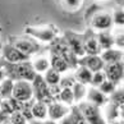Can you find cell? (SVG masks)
I'll return each instance as SVG.
<instances>
[{
	"label": "cell",
	"mask_w": 124,
	"mask_h": 124,
	"mask_svg": "<svg viewBox=\"0 0 124 124\" xmlns=\"http://www.w3.org/2000/svg\"><path fill=\"white\" fill-rule=\"evenodd\" d=\"M26 36L33 39L40 45H50L59 36V31L54 26H28L24 28Z\"/></svg>",
	"instance_id": "obj_1"
},
{
	"label": "cell",
	"mask_w": 124,
	"mask_h": 124,
	"mask_svg": "<svg viewBox=\"0 0 124 124\" xmlns=\"http://www.w3.org/2000/svg\"><path fill=\"white\" fill-rule=\"evenodd\" d=\"M5 73L7 77L13 81H28L32 82L33 78L36 77V73L32 68L30 60L22 62V63H16V64H9L5 63Z\"/></svg>",
	"instance_id": "obj_2"
},
{
	"label": "cell",
	"mask_w": 124,
	"mask_h": 124,
	"mask_svg": "<svg viewBox=\"0 0 124 124\" xmlns=\"http://www.w3.org/2000/svg\"><path fill=\"white\" fill-rule=\"evenodd\" d=\"M10 44L14 45L18 50H21L23 54L28 55L31 58L36 54H40L44 49L42 45L36 42L33 39L28 37V36H16V37H12Z\"/></svg>",
	"instance_id": "obj_3"
},
{
	"label": "cell",
	"mask_w": 124,
	"mask_h": 124,
	"mask_svg": "<svg viewBox=\"0 0 124 124\" xmlns=\"http://www.w3.org/2000/svg\"><path fill=\"white\" fill-rule=\"evenodd\" d=\"M90 27L92 32H104V31H113L114 23H113V17L110 10H101L96 12L90 19Z\"/></svg>",
	"instance_id": "obj_4"
},
{
	"label": "cell",
	"mask_w": 124,
	"mask_h": 124,
	"mask_svg": "<svg viewBox=\"0 0 124 124\" xmlns=\"http://www.w3.org/2000/svg\"><path fill=\"white\" fill-rule=\"evenodd\" d=\"M77 108L81 111L82 115H83L87 124H106V122H105V119L102 116V113H101V108L95 106V105L90 104L86 100L78 102Z\"/></svg>",
	"instance_id": "obj_5"
},
{
	"label": "cell",
	"mask_w": 124,
	"mask_h": 124,
	"mask_svg": "<svg viewBox=\"0 0 124 124\" xmlns=\"http://www.w3.org/2000/svg\"><path fill=\"white\" fill-rule=\"evenodd\" d=\"M49 50H50V53L58 54V55H60V56H63L64 59H67L68 63L70 64L72 69H74L77 67V58L72 54L70 49L68 46L67 41L64 40V37H59L58 36V37L49 45Z\"/></svg>",
	"instance_id": "obj_6"
},
{
	"label": "cell",
	"mask_w": 124,
	"mask_h": 124,
	"mask_svg": "<svg viewBox=\"0 0 124 124\" xmlns=\"http://www.w3.org/2000/svg\"><path fill=\"white\" fill-rule=\"evenodd\" d=\"M32 85V91H33V100L42 101L46 105L55 101L49 93V85L45 82L44 77L41 74H36L33 81L31 82Z\"/></svg>",
	"instance_id": "obj_7"
},
{
	"label": "cell",
	"mask_w": 124,
	"mask_h": 124,
	"mask_svg": "<svg viewBox=\"0 0 124 124\" xmlns=\"http://www.w3.org/2000/svg\"><path fill=\"white\" fill-rule=\"evenodd\" d=\"M12 97L19 102H28L33 100V91L32 85L28 81H14L12 91Z\"/></svg>",
	"instance_id": "obj_8"
},
{
	"label": "cell",
	"mask_w": 124,
	"mask_h": 124,
	"mask_svg": "<svg viewBox=\"0 0 124 124\" xmlns=\"http://www.w3.org/2000/svg\"><path fill=\"white\" fill-rule=\"evenodd\" d=\"M0 53H1V58L5 60V63H9V64L22 63V62H27L31 59V56L23 54L21 50H18L14 45H12L10 42L3 44V47L0 50Z\"/></svg>",
	"instance_id": "obj_9"
},
{
	"label": "cell",
	"mask_w": 124,
	"mask_h": 124,
	"mask_svg": "<svg viewBox=\"0 0 124 124\" xmlns=\"http://www.w3.org/2000/svg\"><path fill=\"white\" fill-rule=\"evenodd\" d=\"M63 37L67 41L72 54L74 55L77 59L86 55L85 54V45H83V36L78 35L73 31H65Z\"/></svg>",
	"instance_id": "obj_10"
},
{
	"label": "cell",
	"mask_w": 124,
	"mask_h": 124,
	"mask_svg": "<svg viewBox=\"0 0 124 124\" xmlns=\"http://www.w3.org/2000/svg\"><path fill=\"white\" fill-rule=\"evenodd\" d=\"M104 73L106 79L114 82L116 85L123 83V78H124V64L123 62L118 63H111V64H105L104 67Z\"/></svg>",
	"instance_id": "obj_11"
},
{
	"label": "cell",
	"mask_w": 124,
	"mask_h": 124,
	"mask_svg": "<svg viewBox=\"0 0 124 124\" xmlns=\"http://www.w3.org/2000/svg\"><path fill=\"white\" fill-rule=\"evenodd\" d=\"M72 106H67L65 104L55 100L47 105V119L54 122H60L63 118H65L70 111Z\"/></svg>",
	"instance_id": "obj_12"
},
{
	"label": "cell",
	"mask_w": 124,
	"mask_h": 124,
	"mask_svg": "<svg viewBox=\"0 0 124 124\" xmlns=\"http://www.w3.org/2000/svg\"><path fill=\"white\" fill-rule=\"evenodd\" d=\"M77 65H85L93 73L97 70H102L105 63L100 58V55H83L77 59Z\"/></svg>",
	"instance_id": "obj_13"
},
{
	"label": "cell",
	"mask_w": 124,
	"mask_h": 124,
	"mask_svg": "<svg viewBox=\"0 0 124 124\" xmlns=\"http://www.w3.org/2000/svg\"><path fill=\"white\" fill-rule=\"evenodd\" d=\"M101 113H102V116L106 124L123 119V108H119L116 105L109 102V101L101 108Z\"/></svg>",
	"instance_id": "obj_14"
},
{
	"label": "cell",
	"mask_w": 124,
	"mask_h": 124,
	"mask_svg": "<svg viewBox=\"0 0 124 124\" xmlns=\"http://www.w3.org/2000/svg\"><path fill=\"white\" fill-rule=\"evenodd\" d=\"M86 101H88L90 104H92L97 108H102L109 101V97L101 92L97 87L88 86L87 87V93H86Z\"/></svg>",
	"instance_id": "obj_15"
},
{
	"label": "cell",
	"mask_w": 124,
	"mask_h": 124,
	"mask_svg": "<svg viewBox=\"0 0 124 124\" xmlns=\"http://www.w3.org/2000/svg\"><path fill=\"white\" fill-rule=\"evenodd\" d=\"M30 63L36 74H41L42 76L47 69H50V59L49 55L46 54H36L33 55V58L30 59Z\"/></svg>",
	"instance_id": "obj_16"
},
{
	"label": "cell",
	"mask_w": 124,
	"mask_h": 124,
	"mask_svg": "<svg viewBox=\"0 0 124 124\" xmlns=\"http://www.w3.org/2000/svg\"><path fill=\"white\" fill-rule=\"evenodd\" d=\"M49 59H50V68H51V69L56 70L58 73H60V74L70 72V69H72L70 64L68 63L67 59H64L60 55L49 53Z\"/></svg>",
	"instance_id": "obj_17"
},
{
	"label": "cell",
	"mask_w": 124,
	"mask_h": 124,
	"mask_svg": "<svg viewBox=\"0 0 124 124\" xmlns=\"http://www.w3.org/2000/svg\"><path fill=\"white\" fill-rule=\"evenodd\" d=\"M83 45H85V54L86 55H100L101 49L96 39V33H90L83 36Z\"/></svg>",
	"instance_id": "obj_18"
},
{
	"label": "cell",
	"mask_w": 124,
	"mask_h": 124,
	"mask_svg": "<svg viewBox=\"0 0 124 124\" xmlns=\"http://www.w3.org/2000/svg\"><path fill=\"white\" fill-rule=\"evenodd\" d=\"M100 58L102 59L105 64H111V63H118L123 62V50L111 47L108 50H102L100 53Z\"/></svg>",
	"instance_id": "obj_19"
},
{
	"label": "cell",
	"mask_w": 124,
	"mask_h": 124,
	"mask_svg": "<svg viewBox=\"0 0 124 124\" xmlns=\"http://www.w3.org/2000/svg\"><path fill=\"white\" fill-rule=\"evenodd\" d=\"M31 113L32 118L37 119V120H46L47 119V105L42 101L33 100L31 105Z\"/></svg>",
	"instance_id": "obj_20"
},
{
	"label": "cell",
	"mask_w": 124,
	"mask_h": 124,
	"mask_svg": "<svg viewBox=\"0 0 124 124\" xmlns=\"http://www.w3.org/2000/svg\"><path fill=\"white\" fill-rule=\"evenodd\" d=\"M73 76H74L76 81L79 82L82 85L90 86L91 83V78H92V72L88 68H86L85 65H77L73 70Z\"/></svg>",
	"instance_id": "obj_21"
},
{
	"label": "cell",
	"mask_w": 124,
	"mask_h": 124,
	"mask_svg": "<svg viewBox=\"0 0 124 124\" xmlns=\"http://www.w3.org/2000/svg\"><path fill=\"white\" fill-rule=\"evenodd\" d=\"M96 39H97V42L100 45L101 51L114 47V36H113L111 31L97 32V33H96Z\"/></svg>",
	"instance_id": "obj_22"
},
{
	"label": "cell",
	"mask_w": 124,
	"mask_h": 124,
	"mask_svg": "<svg viewBox=\"0 0 124 124\" xmlns=\"http://www.w3.org/2000/svg\"><path fill=\"white\" fill-rule=\"evenodd\" d=\"M21 106H22V102L17 101L13 97H8V99H3L0 109H1L4 113H7L8 115H10V114H13L14 111H19Z\"/></svg>",
	"instance_id": "obj_23"
},
{
	"label": "cell",
	"mask_w": 124,
	"mask_h": 124,
	"mask_svg": "<svg viewBox=\"0 0 124 124\" xmlns=\"http://www.w3.org/2000/svg\"><path fill=\"white\" fill-rule=\"evenodd\" d=\"M87 87L86 85H82L79 82L76 81V83L73 85L72 87V91H73V96H74V102L76 105L81 101H85L86 100V93H87Z\"/></svg>",
	"instance_id": "obj_24"
},
{
	"label": "cell",
	"mask_w": 124,
	"mask_h": 124,
	"mask_svg": "<svg viewBox=\"0 0 124 124\" xmlns=\"http://www.w3.org/2000/svg\"><path fill=\"white\" fill-rule=\"evenodd\" d=\"M109 102L116 105L119 108H124V91H123V85H119L115 91L109 96Z\"/></svg>",
	"instance_id": "obj_25"
},
{
	"label": "cell",
	"mask_w": 124,
	"mask_h": 124,
	"mask_svg": "<svg viewBox=\"0 0 124 124\" xmlns=\"http://www.w3.org/2000/svg\"><path fill=\"white\" fill-rule=\"evenodd\" d=\"M58 101L65 104L67 106H73V105H76L72 88H62L59 95H58Z\"/></svg>",
	"instance_id": "obj_26"
},
{
	"label": "cell",
	"mask_w": 124,
	"mask_h": 124,
	"mask_svg": "<svg viewBox=\"0 0 124 124\" xmlns=\"http://www.w3.org/2000/svg\"><path fill=\"white\" fill-rule=\"evenodd\" d=\"M13 86H14V81L10 78H5L4 81L0 82V96L3 99H8L12 97V91H13Z\"/></svg>",
	"instance_id": "obj_27"
},
{
	"label": "cell",
	"mask_w": 124,
	"mask_h": 124,
	"mask_svg": "<svg viewBox=\"0 0 124 124\" xmlns=\"http://www.w3.org/2000/svg\"><path fill=\"white\" fill-rule=\"evenodd\" d=\"M44 77V79L45 82L49 85V86H56L59 85V82H60V78H62V74L60 73H58L56 70H54V69H47L46 72L42 74Z\"/></svg>",
	"instance_id": "obj_28"
},
{
	"label": "cell",
	"mask_w": 124,
	"mask_h": 124,
	"mask_svg": "<svg viewBox=\"0 0 124 124\" xmlns=\"http://www.w3.org/2000/svg\"><path fill=\"white\" fill-rule=\"evenodd\" d=\"M60 1H62V5L65 10L73 13V12L79 10V9L82 8L85 0H60Z\"/></svg>",
	"instance_id": "obj_29"
},
{
	"label": "cell",
	"mask_w": 124,
	"mask_h": 124,
	"mask_svg": "<svg viewBox=\"0 0 124 124\" xmlns=\"http://www.w3.org/2000/svg\"><path fill=\"white\" fill-rule=\"evenodd\" d=\"M74 83H76V78H74V76H73V73L68 72V73L62 74L60 82H59V86H60L62 88H72Z\"/></svg>",
	"instance_id": "obj_30"
},
{
	"label": "cell",
	"mask_w": 124,
	"mask_h": 124,
	"mask_svg": "<svg viewBox=\"0 0 124 124\" xmlns=\"http://www.w3.org/2000/svg\"><path fill=\"white\" fill-rule=\"evenodd\" d=\"M119 85H116V83H114V82H111V81H109V79H105L102 83H101L97 88L101 91V92H102L104 95H106L108 97L110 95H111L114 91H115V88L118 87Z\"/></svg>",
	"instance_id": "obj_31"
},
{
	"label": "cell",
	"mask_w": 124,
	"mask_h": 124,
	"mask_svg": "<svg viewBox=\"0 0 124 124\" xmlns=\"http://www.w3.org/2000/svg\"><path fill=\"white\" fill-rule=\"evenodd\" d=\"M111 17H113V23L114 27L116 28H123L124 26V13H123V9H115L114 12H111Z\"/></svg>",
	"instance_id": "obj_32"
},
{
	"label": "cell",
	"mask_w": 124,
	"mask_h": 124,
	"mask_svg": "<svg viewBox=\"0 0 124 124\" xmlns=\"http://www.w3.org/2000/svg\"><path fill=\"white\" fill-rule=\"evenodd\" d=\"M69 115L72 116V119H73V122H74V124H87V122L85 120L83 115H82L81 111L78 110L77 105H73V106L70 108Z\"/></svg>",
	"instance_id": "obj_33"
},
{
	"label": "cell",
	"mask_w": 124,
	"mask_h": 124,
	"mask_svg": "<svg viewBox=\"0 0 124 124\" xmlns=\"http://www.w3.org/2000/svg\"><path fill=\"white\" fill-rule=\"evenodd\" d=\"M114 36V47L116 49H124V33H123V28H116V32L113 33Z\"/></svg>",
	"instance_id": "obj_34"
},
{
	"label": "cell",
	"mask_w": 124,
	"mask_h": 124,
	"mask_svg": "<svg viewBox=\"0 0 124 124\" xmlns=\"http://www.w3.org/2000/svg\"><path fill=\"white\" fill-rule=\"evenodd\" d=\"M105 79H106V77H105L104 70L93 72V73H92V78H91V83H90V86H92V87H99Z\"/></svg>",
	"instance_id": "obj_35"
},
{
	"label": "cell",
	"mask_w": 124,
	"mask_h": 124,
	"mask_svg": "<svg viewBox=\"0 0 124 124\" xmlns=\"http://www.w3.org/2000/svg\"><path fill=\"white\" fill-rule=\"evenodd\" d=\"M9 122L10 124H27L28 122L26 120V118L22 115L21 111H14L13 114L9 115Z\"/></svg>",
	"instance_id": "obj_36"
},
{
	"label": "cell",
	"mask_w": 124,
	"mask_h": 124,
	"mask_svg": "<svg viewBox=\"0 0 124 124\" xmlns=\"http://www.w3.org/2000/svg\"><path fill=\"white\" fill-rule=\"evenodd\" d=\"M7 122H9V115L0 109V124H4V123H7Z\"/></svg>",
	"instance_id": "obj_37"
},
{
	"label": "cell",
	"mask_w": 124,
	"mask_h": 124,
	"mask_svg": "<svg viewBox=\"0 0 124 124\" xmlns=\"http://www.w3.org/2000/svg\"><path fill=\"white\" fill-rule=\"evenodd\" d=\"M59 124H74V122H73V119H72V116L68 114V115L65 116V118H63L60 122H59Z\"/></svg>",
	"instance_id": "obj_38"
},
{
	"label": "cell",
	"mask_w": 124,
	"mask_h": 124,
	"mask_svg": "<svg viewBox=\"0 0 124 124\" xmlns=\"http://www.w3.org/2000/svg\"><path fill=\"white\" fill-rule=\"evenodd\" d=\"M7 78V73H5V69H4V68H1V69H0V82L1 81H4Z\"/></svg>",
	"instance_id": "obj_39"
},
{
	"label": "cell",
	"mask_w": 124,
	"mask_h": 124,
	"mask_svg": "<svg viewBox=\"0 0 124 124\" xmlns=\"http://www.w3.org/2000/svg\"><path fill=\"white\" fill-rule=\"evenodd\" d=\"M27 124H44L42 120H37V119H32V120H30Z\"/></svg>",
	"instance_id": "obj_40"
},
{
	"label": "cell",
	"mask_w": 124,
	"mask_h": 124,
	"mask_svg": "<svg viewBox=\"0 0 124 124\" xmlns=\"http://www.w3.org/2000/svg\"><path fill=\"white\" fill-rule=\"evenodd\" d=\"M44 124H59V122H54V120H50V119H46V120H44Z\"/></svg>",
	"instance_id": "obj_41"
},
{
	"label": "cell",
	"mask_w": 124,
	"mask_h": 124,
	"mask_svg": "<svg viewBox=\"0 0 124 124\" xmlns=\"http://www.w3.org/2000/svg\"><path fill=\"white\" fill-rule=\"evenodd\" d=\"M4 67H5V60H4V59L1 58V55H0V69L4 68Z\"/></svg>",
	"instance_id": "obj_42"
},
{
	"label": "cell",
	"mask_w": 124,
	"mask_h": 124,
	"mask_svg": "<svg viewBox=\"0 0 124 124\" xmlns=\"http://www.w3.org/2000/svg\"><path fill=\"white\" fill-rule=\"evenodd\" d=\"M109 124H123V119H120V120H116V122H113V123H109Z\"/></svg>",
	"instance_id": "obj_43"
},
{
	"label": "cell",
	"mask_w": 124,
	"mask_h": 124,
	"mask_svg": "<svg viewBox=\"0 0 124 124\" xmlns=\"http://www.w3.org/2000/svg\"><path fill=\"white\" fill-rule=\"evenodd\" d=\"M1 47H3V41H1V39H0V50H1Z\"/></svg>",
	"instance_id": "obj_44"
},
{
	"label": "cell",
	"mask_w": 124,
	"mask_h": 124,
	"mask_svg": "<svg viewBox=\"0 0 124 124\" xmlns=\"http://www.w3.org/2000/svg\"><path fill=\"white\" fill-rule=\"evenodd\" d=\"M1 101H3V97L0 96V105H1Z\"/></svg>",
	"instance_id": "obj_45"
},
{
	"label": "cell",
	"mask_w": 124,
	"mask_h": 124,
	"mask_svg": "<svg viewBox=\"0 0 124 124\" xmlns=\"http://www.w3.org/2000/svg\"><path fill=\"white\" fill-rule=\"evenodd\" d=\"M99 1H109V0H99Z\"/></svg>",
	"instance_id": "obj_46"
},
{
	"label": "cell",
	"mask_w": 124,
	"mask_h": 124,
	"mask_svg": "<svg viewBox=\"0 0 124 124\" xmlns=\"http://www.w3.org/2000/svg\"><path fill=\"white\" fill-rule=\"evenodd\" d=\"M4 124H10V122H7V123H4Z\"/></svg>",
	"instance_id": "obj_47"
},
{
	"label": "cell",
	"mask_w": 124,
	"mask_h": 124,
	"mask_svg": "<svg viewBox=\"0 0 124 124\" xmlns=\"http://www.w3.org/2000/svg\"><path fill=\"white\" fill-rule=\"evenodd\" d=\"M1 30H3V28H1V26H0V32H1Z\"/></svg>",
	"instance_id": "obj_48"
}]
</instances>
